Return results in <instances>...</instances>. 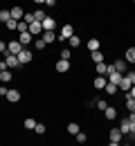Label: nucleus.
I'll list each match as a JSON object with an SVG mask.
<instances>
[{"instance_id":"f257e3e1","label":"nucleus","mask_w":135,"mask_h":146,"mask_svg":"<svg viewBox=\"0 0 135 146\" xmlns=\"http://www.w3.org/2000/svg\"><path fill=\"white\" fill-rule=\"evenodd\" d=\"M122 137H124V133L119 130V126L110 128V133H108V142H110V146H119V144H122Z\"/></svg>"},{"instance_id":"f03ea898","label":"nucleus","mask_w":135,"mask_h":146,"mask_svg":"<svg viewBox=\"0 0 135 146\" xmlns=\"http://www.w3.org/2000/svg\"><path fill=\"white\" fill-rule=\"evenodd\" d=\"M5 61H7V68H9V70H16V68L20 65L18 56H16V54H11V52H7V54H5Z\"/></svg>"},{"instance_id":"7ed1b4c3","label":"nucleus","mask_w":135,"mask_h":146,"mask_svg":"<svg viewBox=\"0 0 135 146\" xmlns=\"http://www.w3.org/2000/svg\"><path fill=\"white\" fill-rule=\"evenodd\" d=\"M72 34H74V27H72V25H63V27H61V34L57 36V40H68Z\"/></svg>"},{"instance_id":"20e7f679","label":"nucleus","mask_w":135,"mask_h":146,"mask_svg":"<svg viewBox=\"0 0 135 146\" xmlns=\"http://www.w3.org/2000/svg\"><path fill=\"white\" fill-rule=\"evenodd\" d=\"M29 34H32V36H41V34H43V23L32 20V23H29Z\"/></svg>"},{"instance_id":"39448f33","label":"nucleus","mask_w":135,"mask_h":146,"mask_svg":"<svg viewBox=\"0 0 135 146\" xmlns=\"http://www.w3.org/2000/svg\"><path fill=\"white\" fill-rule=\"evenodd\" d=\"M20 50H23V43H20L18 38H14L11 43H7V52H11V54H20Z\"/></svg>"},{"instance_id":"423d86ee","label":"nucleus","mask_w":135,"mask_h":146,"mask_svg":"<svg viewBox=\"0 0 135 146\" xmlns=\"http://www.w3.org/2000/svg\"><path fill=\"white\" fill-rule=\"evenodd\" d=\"M16 56H18L20 65H25V63H29V61H32V52H29L27 47H23V50H20V54H16Z\"/></svg>"},{"instance_id":"0eeeda50","label":"nucleus","mask_w":135,"mask_h":146,"mask_svg":"<svg viewBox=\"0 0 135 146\" xmlns=\"http://www.w3.org/2000/svg\"><path fill=\"white\" fill-rule=\"evenodd\" d=\"M41 38H43L45 43H54V40H57V34H54V29H43Z\"/></svg>"},{"instance_id":"6e6552de","label":"nucleus","mask_w":135,"mask_h":146,"mask_svg":"<svg viewBox=\"0 0 135 146\" xmlns=\"http://www.w3.org/2000/svg\"><path fill=\"white\" fill-rule=\"evenodd\" d=\"M104 117H106L108 121H115L117 119V110L113 108V106H106V108H104Z\"/></svg>"},{"instance_id":"1a4fd4ad","label":"nucleus","mask_w":135,"mask_h":146,"mask_svg":"<svg viewBox=\"0 0 135 146\" xmlns=\"http://www.w3.org/2000/svg\"><path fill=\"white\" fill-rule=\"evenodd\" d=\"M106 79H108V81H110V83H115V86H119V81H122V79H124V74H122V72H117V70H113V72L108 74V76H106Z\"/></svg>"},{"instance_id":"9d476101","label":"nucleus","mask_w":135,"mask_h":146,"mask_svg":"<svg viewBox=\"0 0 135 146\" xmlns=\"http://www.w3.org/2000/svg\"><path fill=\"white\" fill-rule=\"evenodd\" d=\"M108 83V79L106 76H101V74H97V79L92 81V86H95V90H104V86Z\"/></svg>"},{"instance_id":"9b49d317","label":"nucleus","mask_w":135,"mask_h":146,"mask_svg":"<svg viewBox=\"0 0 135 146\" xmlns=\"http://www.w3.org/2000/svg\"><path fill=\"white\" fill-rule=\"evenodd\" d=\"M9 14H11V18H14V20H20L23 16H25L23 7H11V9H9Z\"/></svg>"},{"instance_id":"f8f14e48","label":"nucleus","mask_w":135,"mask_h":146,"mask_svg":"<svg viewBox=\"0 0 135 146\" xmlns=\"http://www.w3.org/2000/svg\"><path fill=\"white\" fill-rule=\"evenodd\" d=\"M32 34H29V32H23V34H18V40L20 43H23V47H27V45H29V43H32Z\"/></svg>"},{"instance_id":"ddd939ff","label":"nucleus","mask_w":135,"mask_h":146,"mask_svg":"<svg viewBox=\"0 0 135 146\" xmlns=\"http://www.w3.org/2000/svg\"><path fill=\"white\" fill-rule=\"evenodd\" d=\"M57 72H70V61L61 58V61L57 63Z\"/></svg>"},{"instance_id":"4468645a","label":"nucleus","mask_w":135,"mask_h":146,"mask_svg":"<svg viewBox=\"0 0 135 146\" xmlns=\"http://www.w3.org/2000/svg\"><path fill=\"white\" fill-rule=\"evenodd\" d=\"M113 65H115V70H117V72L126 74V58H117V61L113 63Z\"/></svg>"},{"instance_id":"2eb2a0df","label":"nucleus","mask_w":135,"mask_h":146,"mask_svg":"<svg viewBox=\"0 0 135 146\" xmlns=\"http://www.w3.org/2000/svg\"><path fill=\"white\" fill-rule=\"evenodd\" d=\"M7 99H9L11 104H16V101H20V92L14 90V88H11V90H7Z\"/></svg>"},{"instance_id":"dca6fc26","label":"nucleus","mask_w":135,"mask_h":146,"mask_svg":"<svg viewBox=\"0 0 135 146\" xmlns=\"http://www.w3.org/2000/svg\"><path fill=\"white\" fill-rule=\"evenodd\" d=\"M11 79H14V72H11V70H2V72H0V81H2V83H9Z\"/></svg>"},{"instance_id":"f3484780","label":"nucleus","mask_w":135,"mask_h":146,"mask_svg":"<svg viewBox=\"0 0 135 146\" xmlns=\"http://www.w3.org/2000/svg\"><path fill=\"white\" fill-rule=\"evenodd\" d=\"M131 86H133V83H131V81H128V76H126V74H124V79H122V81H119V90L128 92V90H131Z\"/></svg>"},{"instance_id":"a211bd4d","label":"nucleus","mask_w":135,"mask_h":146,"mask_svg":"<svg viewBox=\"0 0 135 146\" xmlns=\"http://www.w3.org/2000/svg\"><path fill=\"white\" fill-rule=\"evenodd\" d=\"M119 130H122L124 135H128V133H131V121H128V117H126V119H122V124H119Z\"/></svg>"},{"instance_id":"6ab92c4d","label":"nucleus","mask_w":135,"mask_h":146,"mask_svg":"<svg viewBox=\"0 0 135 146\" xmlns=\"http://www.w3.org/2000/svg\"><path fill=\"white\" fill-rule=\"evenodd\" d=\"M104 90H106V94H117V90H119V86H115V83H110V81H108V83L104 86Z\"/></svg>"},{"instance_id":"aec40b11","label":"nucleus","mask_w":135,"mask_h":146,"mask_svg":"<svg viewBox=\"0 0 135 146\" xmlns=\"http://www.w3.org/2000/svg\"><path fill=\"white\" fill-rule=\"evenodd\" d=\"M32 16H34V20H39V23H43V20L47 18V14H45V9H36V11L32 14Z\"/></svg>"},{"instance_id":"412c9836","label":"nucleus","mask_w":135,"mask_h":146,"mask_svg":"<svg viewBox=\"0 0 135 146\" xmlns=\"http://www.w3.org/2000/svg\"><path fill=\"white\" fill-rule=\"evenodd\" d=\"M124 58H126V63H135V47H128L126 54H124Z\"/></svg>"},{"instance_id":"4be33fe9","label":"nucleus","mask_w":135,"mask_h":146,"mask_svg":"<svg viewBox=\"0 0 135 146\" xmlns=\"http://www.w3.org/2000/svg\"><path fill=\"white\" fill-rule=\"evenodd\" d=\"M54 27H57V20H54V18L47 16V18L43 20V29H54Z\"/></svg>"},{"instance_id":"5701e85b","label":"nucleus","mask_w":135,"mask_h":146,"mask_svg":"<svg viewBox=\"0 0 135 146\" xmlns=\"http://www.w3.org/2000/svg\"><path fill=\"white\" fill-rule=\"evenodd\" d=\"M86 47H88L90 52H95V50H99V38H90V40L86 43Z\"/></svg>"},{"instance_id":"b1692460","label":"nucleus","mask_w":135,"mask_h":146,"mask_svg":"<svg viewBox=\"0 0 135 146\" xmlns=\"http://www.w3.org/2000/svg\"><path fill=\"white\" fill-rule=\"evenodd\" d=\"M106 68H108V65H106L104 61H101V63H95V72L101 74V76H106Z\"/></svg>"},{"instance_id":"393cba45","label":"nucleus","mask_w":135,"mask_h":146,"mask_svg":"<svg viewBox=\"0 0 135 146\" xmlns=\"http://www.w3.org/2000/svg\"><path fill=\"white\" fill-rule=\"evenodd\" d=\"M90 56H92V61H95V63H101V61H104V52H101V50H95Z\"/></svg>"},{"instance_id":"a878e982","label":"nucleus","mask_w":135,"mask_h":146,"mask_svg":"<svg viewBox=\"0 0 135 146\" xmlns=\"http://www.w3.org/2000/svg\"><path fill=\"white\" fill-rule=\"evenodd\" d=\"M5 27H7V29H11V32H16V27H18V20L9 18V20H7V23H5Z\"/></svg>"},{"instance_id":"bb28decb","label":"nucleus","mask_w":135,"mask_h":146,"mask_svg":"<svg viewBox=\"0 0 135 146\" xmlns=\"http://www.w3.org/2000/svg\"><path fill=\"white\" fill-rule=\"evenodd\" d=\"M9 18H11V14H9V9H0V23H7Z\"/></svg>"},{"instance_id":"cd10ccee","label":"nucleus","mask_w":135,"mask_h":146,"mask_svg":"<svg viewBox=\"0 0 135 146\" xmlns=\"http://www.w3.org/2000/svg\"><path fill=\"white\" fill-rule=\"evenodd\" d=\"M126 108L131 110V112H133V110H135V99H133V97H131V94H126Z\"/></svg>"},{"instance_id":"c85d7f7f","label":"nucleus","mask_w":135,"mask_h":146,"mask_svg":"<svg viewBox=\"0 0 135 146\" xmlns=\"http://www.w3.org/2000/svg\"><path fill=\"white\" fill-rule=\"evenodd\" d=\"M68 40H70V47H79V45H81V38H79V36H74V34L68 38Z\"/></svg>"},{"instance_id":"c756f323","label":"nucleus","mask_w":135,"mask_h":146,"mask_svg":"<svg viewBox=\"0 0 135 146\" xmlns=\"http://www.w3.org/2000/svg\"><path fill=\"white\" fill-rule=\"evenodd\" d=\"M68 133H70V135H77V133H79V124H74V121L68 124Z\"/></svg>"},{"instance_id":"7c9ffc66","label":"nucleus","mask_w":135,"mask_h":146,"mask_svg":"<svg viewBox=\"0 0 135 146\" xmlns=\"http://www.w3.org/2000/svg\"><path fill=\"white\" fill-rule=\"evenodd\" d=\"M23 126L27 128V130H34V126H36V121H34V119L29 117V119H25V124H23Z\"/></svg>"},{"instance_id":"2f4dec72","label":"nucleus","mask_w":135,"mask_h":146,"mask_svg":"<svg viewBox=\"0 0 135 146\" xmlns=\"http://www.w3.org/2000/svg\"><path fill=\"white\" fill-rule=\"evenodd\" d=\"M45 45H47V43H45L43 38H36V40H34V47H36V50H43Z\"/></svg>"},{"instance_id":"473e14b6","label":"nucleus","mask_w":135,"mask_h":146,"mask_svg":"<svg viewBox=\"0 0 135 146\" xmlns=\"http://www.w3.org/2000/svg\"><path fill=\"white\" fill-rule=\"evenodd\" d=\"M34 130H36L39 135H43V133H45L47 128H45V124H39V121H36V126H34Z\"/></svg>"},{"instance_id":"72a5a7b5","label":"nucleus","mask_w":135,"mask_h":146,"mask_svg":"<svg viewBox=\"0 0 135 146\" xmlns=\"http://www.w3.org/2000/svg\"><path fill=\"white\" fill-rule=\"evenodd\" d=\"M59 54H61V58H65V61H70V56H72V52H70V50H61Z\"/></svg>"},{"instance_id":"f704fd0d","label":"nucleus","mask_w":135,"mask_h":146,"mask_svg":"<svg viewBox=\"0 0 135 146\" xmlns=\"http://www.w3.org/2000/svg\"><path fill=\"white\" fill-rule=\"evenodd\" d=\"M86 139H88V137H86V133H81V130H79V133H77V142H79V144H83Z\"/></svg>"},{"instance_id":"c9c22d12","label":"nucleus","mask_w":135,"mask_h":146,"mask_svg":"<svg viewBox=\"0 0 135 146\" xmlns=\"http://www.w3.org/2000/svg\"><path fill=\"white\" fill-rule=\"evenodd\" d=\"M95 106H97L99 110H104L106 106H108V104H106V101H101V99H97V104H95Z\"/></svg>"},{"instance_id":"e433bc0d","label":"nucleus","mask_w":135,"mask_h":146,"mask_svg":"<svg viewBox=\"0 0 135 146\" xmlns=\"http://www.w3.org/2000/svg\"><path fill=\"white\" fill-rule=\"evenodd\" d=\"M0 54H7V43L0 40Z\"/></svg>"},{"instance_id":"4c0bfd02","label":"nucleus","mask_w":135,"mask_h":146,"mask_svg":"<svg viewBox=\"0 0 135 146\" xmlns=\"http://www.w3.org/2000/svg\"><path fill=\"white\" fill-rule=\"evenodd\" d=\"M126 76H128V81L135 86V72H128V70H126Z\"/></svg>"},{"instance_id":"58836bf2","label":"nucleus","mask_w":135,"mask_h":146,"mask_svg":"<svg viewBox=\"0 0 135 146\" xmlns=\"http://www.w3.org/2000/svg\"><path fill=\"white\" fill-rule=\"evenodd\" d=\"M7 90H9V88H5V86H0V97H7Z\"/></svg>"},{"instance_id":"ea45409f","label":"nucleus","mask_w":135,"mask_h":146,"mask_svg":"<svg viewBox=\"0 0 135 146\" xmlns=\"http://www.w3.org/2000/svg\"><path fill=\"white\" fill-rule=\"evenodd\" d=\"M57 5V0H45V7H54Z\"/></svg>"},{"instance_id":"a19ab883","label":"nucleus","mask_w":135,"mask_h":146,"mask_svg":"<svg viewBox=\"0 0 135 146\" xmlns=\"http://www.w3.org/2000/svg\"><path fill=\"white\" fill-rule=\"evenodd\" d=\"M2 70H9V68H7V61H0V72H2Z\"/></svg>"},{"instance_id":"79ce46f5","label":"nucleus","mask_w":135,"mask_h":146,"mask_svg":"<svg viewBox=\"0 0 135 146\" xmlns=\"http://www.w3.org/2000/svg\"><path fill=\"white\" fill-rule=\"evenodd\" d=\"M32 2H36V5H45V0H32Z\"/></svg>"},{"instance_id":"37998d69","label":"nucleus","mask_w":135,"mask_h":146,"mask_svg":"<svg viewBox=\"0 0 135 146\" xmlns=\"http://www.w3.org/2000/svg\"><path fill=\"white\" fill-rule=\"evenodd\" d=\"M133 137H135V135H133Z\"/></svg>"},{"instance_id":"c03bdc74","label":"nucleus","mask_w":135,"mask_h":146,"mask_svg":"<svg viewBox=\"0 0 135 146\" xmlns=\"http://www.w3.org/2000/svg\"><path fill=\"white\" fill-rule=\"evenodd\" d=\"M133 2H135V0H133Z\"/></svg>"}]
</instances>
